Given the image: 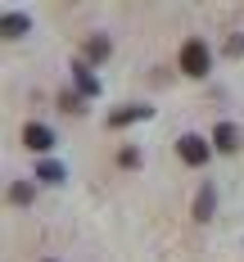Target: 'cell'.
I'll use <instances>...</instances> for the list:
<instances>
[{"label":"cell","instance_id":"obj_1","mask_svg":"<svg viewBox=\"0 0 244 262\" xmlns=\"http://www.w3.org/2000/svg\"><path fill=\"white\" fill-rule=\"evenodd\" d=\"M176 68L186 73V77H208V68H213V50H208V41L204 36H190L181 54H176Z\"/></svg>","mask_w":244,"mask_h":262},{"label":"cell","instance_id":"obj_2","mask_svg":"<svg viewBox=\"0 0 244 262\" xmlns=\"http://www.w3.org/2000/svg\"><path fill=\"white\" fill-rule=\"evenodd\" d=\"M176 154H181V163H186V167H204V163L213 158V145H208L204 136H194V131H186V136L176 140Z\"/></svg>","mask_w":244,"mask_h":262},{"label":"cell","instance_id":"obj_3","mask_svg":"<svg viewBox=\"0 0 244 262\" xmlns=\"http://www.w3.org/2000/svg\"><path fill=\"white\" fill-rule=\"evenodd\" d=\"M18 140H23V145L32 149V154H46V149L54 145V131L46 127V122H23V131H18Z\"/></svg>","mask_w":244,"mask_h":262},{"label":"cell","instance_id":"obj_4","mask_svg":"<svg viewBox=\"0 0 244 262\" xmlns=\"http://www.w3.org/2000/svg\"><path fill=\"white\" fill-rule=\"evenodd\" d=\"M145 118H154L149 104H122V108L108 113V127H127V122H145Z\"/></svg>","mask_w":244,"mask_h":262},{"label":"cell","instance_id":"obj_5","mask_svg":"<svg viewBox=\"0 0 244 262\" xmlns=\"http://www.w3.org/2000/svg\"><path fill=\"white\" fill-rule=\"evenodd\" d=\"M108 54H113V41H108V36H100V32L86 36V46H81V63H104Z\"/></svg>","mask_w":244,"mask_h":262},{"label":"cell","instance_id":"obj_6","mask_svg":"<svg viewBox=\"0 0 244 262\" xmlns=\"http://www.w3.org/2000/svg\"><path fill=\"white\" fill-rule=\"evenodd\" d=\"M213 149H221V154H235V149H240V131L231 127V122H217V127H213Z\"/></svg>","mask_w":244,"mask_h":262},{"label":"cell","instance_id":"obj_7","mask_svg":"<svg viewBox=\"0 0 244 262\" xmlns=\"http://www.w3.org/2000/svg\"><path fill=\"white\" fill-rule=\"evenodd\" d=\"M73 77H77V91L81 95H86V100H95V95H100V77H95V73H91V63H73Z\"/></svg>","mask_w":244,"mask_h":262},{"label":"cell","instance_id":"obj_8","mask_svg":"<svg viewBox=\"0 0 244 262\" xmlns=\"http://www.w3.org/2000/svg\"><path fill=\"white\" fill-rule=\"evenodd\" d=\"M63 177H68L63 163H54V158H41V163H36V181L41 185H63Z\"/></svg>","mask_w":244,"mask_h":262},{"label":"cell","instance_id":"obj_9","mask_svg":"<svg viewBox=\"0 0 244 262\" xmlns=\"http://www.w3.org/2000/svg\"><path fill=\"white\" fill-rule=\"evenodd\" d=\"M0 27H5V41H18V36H27V32H32V18H27V14H14V9H9Z\"/></svg>","mask_w":244,"mask_h":262},{"label":"cell","instance_id":"obj_10","mask_svg":"<svg viewBox=\"0 0 244 262\" xmlns=\"http://www.w3.org/2000/svg\"><path fill=\"white\" fill-rule=\"evenodd\" d=\"M213 204H217V190H213V185H204V190L194 194V217L208 222V217H213Z\"/></svg>","mask_w":244,"mask_h":262},{"label":"cell","instance_id":"obj_11","mask_svg":"<svg viewBox=\"0 0 244 262\" xmlns=\"http://www.w3.org/2000/svg\"><path fill=\"white\" fill-rule=\"evenodd\" d=\"M9 199H14V204H32V199H36V185L32 181H14L9 185Z\"/></svg>","mask_w":244,"mask_h":262},{"label":"cell","instance_id":"obj_12","mask_svg":"<svg viewBox=\"0 0 244 262\" xmlns=\"http://www.w3.org/2000/svg\"><path fill=\"white\" fill-rule=\"evenodd\" d=\"M59 104L63 113H81V91H59Z\"/></svg>","mask_w":244,"mask_h":262},{"label":"cell","instance_id":"obj_13","mask_svg":"<svg viewBox=\"0 0 244 262\" xmlns=\"http://www.w3.org/2000/svg\"><path fill=\"white\" fill-rule=\"evenodd\" d=\"M118 163H122V167H140V149H136V145H127V149L118 154Z\"/></svg>","mask_w":244,"mask_h":262},{"label":"cell","instance_id":"obj_14","mask_svg":"<svg viewBox=\"0 0 244 262\" xmlns=\"http://www.w3.org/2000/svg\"><path fill=\"white\" fill-rule=\"evenodd\" d=\"M226 54H244V32L240 36H226Z\"/></svg>","mask_w":244,"mask_h":262}]
</instances>
